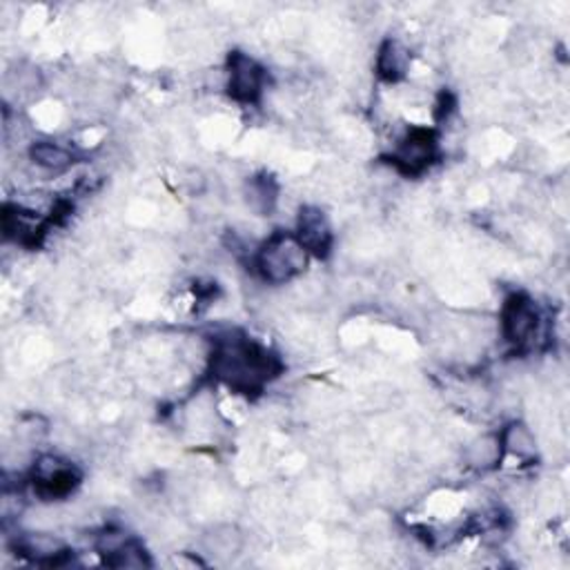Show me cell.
Returning <instances> with one entry per match:
<instances>
[{
	"mask_svg": "<svg viewBox=\"0 0 570 570\" xmlns=\"http://www.w3.org/2000/svg\"><path fill=\"white\" fill-rule=\"evenodd\" d=\"M281 361L266 345L250 341L241 332L215 336L213 372L221 384L239 395L261 393L281 372Z\"/></svg>",
	"mask_w": 570,
	"mask_h": 570,
	"instance_id": "6da1fadb",
	"label": "cell"
},
{
	"mask_svg": "<svg viewBox=\"0 0 570 570\" xmlns=\"http://www.w3.org/2000/svg\"><path fill=\"white\" fill-rule=\"evenodd\" d=\"M310 259L294 232H274L257 250L255 268L266 283L286 286L308 270Z\"/></svg>",
	"mask_w": 570,
	"mask_h": 570,
	"instance_id": "7a4b0ae2",
	"label": "cell"
},
{
	"mask_svg": "<svg viewBox=\"0 0 570 570\" xmlns=\"http://www.w3.org/2000/svg\"><path fill=\"white\" fill-rule=\"evenodd\" d=\"M541 321L543 317L539 305L526 292H512L501 305V336L515 350H530L537 343L541 334Z\"/></svg>",
	"mask_w": 570,
	"mask_h": 570,
	"instance_id": "3957f363",
	"label": "cell"
},
{
	"mask_svg": "<svg viewBox=\"0 0 570 570\" xmlns=\"http://www.w3.org/2000/svg\"><path fill=\"white\" fill-rule=\"evenodd\" d=\"M268 72L246 52H232L228 56L226 83L228 96L239 105H257L266 92Z\"/></svg>",
	"mask_w": 570,
	"mask_h": 570,
	"instance_id": "277c9868",
	"label": "cell"
},
{
	"mask_svg": "<svg viewBox=\"0 0 570 570\" xmlns=\"http://www.w3.org/2000/svg\"><path fill=\"white\" fill-rule=\"evenodd\" d=\"M437 156V138L433 129L413 127L400 138L395 149V165L406 174H422Z\"/></svg>",
	"mask_w": 570,
	"mask_h": 570,
	"instance_id": "5b68a950",
	"label": "cell"
},
{
	"mask_svg": "<svg viewBox=\"0 0 570 570\" xmlns=\"http://www.w3.org/2000/svg\"><path fill=\"white\" fill-rule=\"evenodd\" d=\"M294 237H297L299 243L308 250L310 257L325 259V257L332 252L334 235H332V228H330L328 217H325L323 210L317 208V206H303V208L299 210Z\"/></svg>",
	"mask_w": 570,
	"mask_h": 570,
	"instance_id": "8992f818",
	"label": "cell"
},
{
	"mask_svg": "<svg viewBox=\"0 0 570 570\" xmlns=\"http://www.w3.org/2000/svg\"><path fill=\"white\" fill-rule=\"evenodd\" d=\"M376 76L386 83H400L411 70V50L400 39H386L376 50Z\"/></svg>",
	"mask_w": 570,
	"mask_h": 570,
	"instance_id": "52a82bcc",
	"label": "cell"
},
{
	"mask_svg": "<svg viewBox=\"0 0 570 570\" xmlns=\"http://www.w3.org/2000/svg\"><path fill=\"white\" fill-rule=\"evenodd\" d=\"M28 158L30 163L48 174H63L74 167L76 154L56 141H34L28 147Z\"/></svg>",
	"mask_w": 570,
	"mask_h": 570,
	"instance_id": "ba28073f",
	"label": "cell"
},
{
	"mask_svg": "<svg viewBox=\"0 0 570 570\" xmlns=\"http://www.w3.org/2000/svg\"><path fill=\"white\" fill-rule=\"evenodd\" d=\"M499 442H501V453L504 457H512L521 464H530L537 459L539 455V446H537V437L532 433V428L524 422H510L501 428L499 433Z\"/></svg>",
	"mask_w": 570,
	"mask_h": 570,
	"instance_id": "9c48e42d",
	"label": "cell"
},
{
	"mask_svg": "<svg viewBox=\"0 0 570 570\" xmlns=\"http://www.w3.org/2000/svg\"><path fill=\"white\" fill-rule=\"evenodd\" d=\"M466 464L475 470L488 473L495 470L497 466H501L504 462V453H501V442H499V433H486L475 437L468 446H466Z\"/></svg>",
	"mask_w": 570,
	"mask_h": 570,
	"instance_id": "30bf717a",
	"label": "cell"
},
{
	"mask_svg": "<svg viewBox=\"0 0 570 570\" xmlns=\"http://www.w3.org/2000/svg\"><path fill=\"white\" fill-rule=\"evenodd\" d=\"M246 201L252 213L270 215L279 201V187L268 176H255L246 185Z\"/></svg>",
	"mask_w": 570,
	"mask_h": 570,
	"instance_id": "8fae6325",
	"label": "cell"
}]
</instances>
